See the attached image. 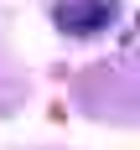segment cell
<instances>
[{"mask_svg": "<svg viewBox=\"0 0 140 150\" xmlns=\"http://www.w3.org/2000/svg\"><path fill=\"white\" fill-rule=\"evenodd\" d=\"M119 16V0H62L57 5V31L68 36H93Z\"/></svg>", "mask_w": 140, "mask_h": 150, "instance_id": "6da1fadb", "label": "cell"}]
</instances>
